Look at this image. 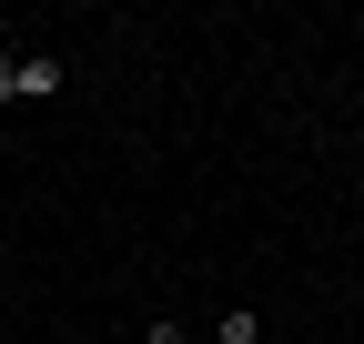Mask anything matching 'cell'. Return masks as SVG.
<instances>
[{
  "label": "cell",
  "mask_w": 364,
  "mask_h": 344,
  "mask_svg": "<svg viewBox=\"0 0 364 344\" xmlns=\"http://www.w3.org/2000/svg\"><path fill=\"white\" fill-rule=\"evenodd\" d=\"M61 81H71L61 51H11V41H0V112H11V102H51Z\"/></svg>",
  "instance_id": "1"
},
{
  "label": "cell",
  "mask_w": 364,
  "mask_h": 344,
  "mask_svg": "<svg viewBox=\"0 0 364 344\" xmlns=\"http://www.w3.org/2000/svg\"><path fill=\"white\" fill-rule=\"evenodd\" d=\"M213 344H263V314H253V304H223V324H213Z\"/></svg>",
  "instance_id": "2"
}]
</instances>
